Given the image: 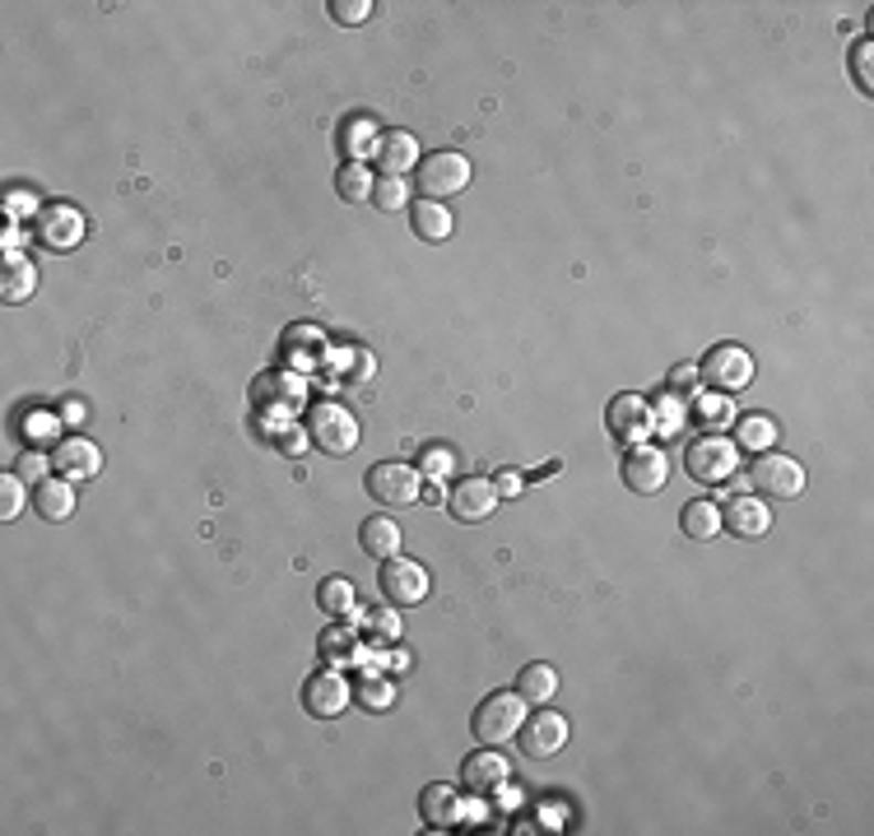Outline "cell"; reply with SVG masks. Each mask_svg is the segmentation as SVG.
<instances>
[{
    "label": "cell",
    "instance_id": "obj_6",
    "mask_svg": "<svg viewBox=\"0 0 874 836\" xmlns=\"http://www.w3.org/2000/svg\"><path fill=\"white\" fill-rule=\"evenodd\" d=\"M377 585H382L387 604L414 609V604L429 600V568H423V562H414V558H406V553H396V558L382 562V572H377Z\"/></svg>",
    "mask_w": 874,
    "mask_h": 836
},
{
    "label": "cell",
    "instance_id": "obj_35",
    "mask_svg": "<svg viewBox=\"0 0 874 836\" xmlns=\"http://www.w3.org/2000/svg\"><path fill=\"white\" fill-rule=\"evenodd\" d=\"M698 363H675L670 368V395H680V400H693L698 395Z\"/></svg>",
    "mask_w": 874,
    "mask_h": 836
},
{
    "label": "cell",
    "instance_id": "obj_21",
    "mask_svg": "<svg viewBox=\"0 0 874 836\" xmlns=\"http://www.w3.org/2000/svg\"><path fill=\"white\" fill-rule=\"evenodd\" d=\"M38 237L48 242L52 252H65V246H75L84 237V219L75 210H65V205H52L48 214L38 219Z\"/></svg>",
    "mask_w": 874,
    "mask_h": 836
},
{
    "label": "cell",
    "instance_id": "obj_41",
    "mask_svg": "<svg viewBox=\"0 0 874 836\" xmlns=\"http://www.w3.org/2000/svg\"><path fill=\"white\" fill-rule=\"evenodd\" d=\"M493 488H498V497H522V488H526V479L517 469H503L498 479H493Z\"/></svg>",
    "mask_w": 874,
    "mask_h": 836
},
{
    "label": "cell",
    "instance_id": "obj_28",
    "mask_svg": "<svg viewBox=\"0 0 874 836\" xmlns=\"http://www.w3.org/2000/svg\"><path fill=\"white\" fill-rule=\"evenodd\" d=\"M317 604H322V614H330V618H349L354 614V585L345 576H326L317 585Z\"/></svg>",
    "mask_w": 874,
    "mask_h": 836
},
{
    "label": "cell",
    "instance_id": "obj_8",
    "mask_svg": "<svg viewBox=\"0 0 874 836\" xmlns=\"http://www.w3.org/2000/svg\"><path fill=\"white\" fill-rule=\"evenodd\" d=\"M354 702V688H349V679L335 665H326V669H317L312 679L303 684V711L312 716V720H335V716H345V707Z\"/></svg>",
    "mask_w": 874,
    "mask_h": 836
},
{
    "label": "cell",
    "instance_id": "obj_7",
    "mask_svg": "<svg viewBox=\"0 0 874 836\" xmlns=\"http://www.w3.org/2000/svg\"><path fill=\"white\" fill-rule=\"evenodd\" d=\"M364 488H368L372 502H382V507H410V502H419V493H423L419 469L414 465H400V461L372 465Z\"/></svg>",
    "mask_w": 874,
    "mask_h": 836
},
{
    "label": "cell",
    "instance_id": "obj_16",
    "mask_svg": "<svg viewBox=\"0 0 874 836\" xmlns=\"http://www.w3.org/2000/svg\"><path fill=\"white\" fill-rule=\"evenodd\" d=\"M29 502H33V511H38L48 526H61V521H71V511H75V488H71V479L52 474V479H38V488H33Z\"/></svg>",
    "mask_w": 874,
    "mask_h": 836
},
{
    "label": "cell",
    "instance_id": "obj_24",
    "mask_svg": "<svg viewBox=\"0 0 874 836\" xmlns=\"http://www.w3.org/2000/svg\"><path fill=\"white\" fill-rule=\"evenodd\" d=\"M410 229L423 242H446V237H452V214H446L442 200H414V205H410Z\"/></svg>",
    "mask_w": 874,
    "mask_h": 836
},
{
    "label": "cell",
    "instance_id": "obj_33",
    "mask_svg": "<svg viewBox=\"0 0 874 836\" xmlns=\"http://www.w3.org/2000/svg\"><path fill=\"white\" fill-rule=\"evenodd\" d=\"M354 697H358V707H364V711H387L396 702V684L391 679H364Z\"/></svg>",
    "mask_w": 874,
    "mask_h": 836
},
{
    "label": "cell",
    "instance_id": "obj_43",
    "mask_svg": "<svg viewBox=\"0 0 874 836\" xmlns=\"http://www.w3.org/2000/svg\"><path fill=\"white\" fill-rule=\"evenodd\" d=\"M61 419H65V423H84V404H80V400L61 404Z\"/></svg>",
    "mask_w": 874,
    "mask_h": 836
},
{
    "label": "cell",
    "instance_id": "obj_20",
    "mask_svg": "<svg viewBox=\"0 0 874 836\" xmlns=\"http://www.w3.org/2000/svg\"><path fill=\"white\" fill-rule=\"evenodd\" d=\"M735 451H749V456H764L777 446V419L772 414H735Z\"/></svg>",
    "mask_w": 874,
    "mask_h": 836
},
{
    "label": "cell",
    "instance_id": "obj_36",
    "mask_svg": "<svg viewBox=\"0 0 874 836\" xmlns=\"http://www.w3.org/2000/svg\"><path fill=\"white\" fill-rule=\"evenodd\" d=\"M335 24H368L372 19V0H330Z\"/></svg>",
    "mask_w": 874,
    "mask_h": 836
},
{
    "label": "cell",
    "instance_id": "obj_37",
    "mask_svg": "<svg viewBox=\"0 0 874 836\" xmlns=\"http://www.w3.org/2000/svg\"><path fill=\"white\" fill-rule=\"evenodd\" d=\"M368 627L377 632V642H400V609H377V614H368Z\"/></svg>",
    "mask_w": 874,
    "mask_h": 836
},
{
    "label": "cell",
    "instance_id": "obj_2",
    "mask_svg": "<svg viewBox=\"0 0 874 836\" xmlns=\"http://www.w3.org/2000/svg\"><path fill=\"white\" fill-rule=\"evenodd\" d=\"M470 177H475V168H470V158L456 154V149H438L429 158H419V168H414V182H419L423 200L461 195L470 187Z\"/></svg>",
    "mask_w": 874,
    "mask_h": 836
},
{
    "label": "cell",
    "instance_id": "obj_23",
    "mask_svg": "<svg viewBox=\"0 0 874 836\" xmlns=\"http://www.w3.org/2000/svg\"><path fill=\"white\" fill-rule=\"evenodd\" d=\"M517 692H522V702H526V707H549V702H554V692H558V669H554V665H545V660L526 665V669L517 674Z\"/></svg>",
    "mask_w": 874,
    "mask_h": 836
},
{
    "label": "cell",
    "instance_id": "obj_29",
    "mask_svg": "<svg viewBox=\"0 0 874 836\" xmlns=\"http://www.w3.org/2000/svg\"><path fill=\"white\" fill-rule=\"evenodd\" d=\"M684 419H688V400H680V395L665 391L652 404V433H661V437H675L680 427H684Z\"/></svg>",
    "mask_w": 874,
    "mask_h": 836
},
{
    "label": "cell",
    "instance_id": "obj_1",
    "mask_svg": "<svg viewBox=\"0 0 874 836\" xmlns=\"http://www.w3.org/2000/svg\"><path fill=\"white\" fill-rule=\"evenodd\" d=\"M522 720H526V702H522V692H488L484 702L475 707V716H470V730H475V739L480 743H488V749H498V743H507V739H517V730H522Z\"/></svg>",
    "mask_w": 874,
    "mask_h": 836
},
{
    "label": "cell",
    "instance_id": "obj_15",
    "mask_svg": "<svg viewBox=\"0 0 874 836\" xmlns=\"http://www.w3.org/2000/svg\"><path fill=\"white\" fill-rule=\"evenodd\" d=\"M507 776H512L507 758H503V753H493L488 743H484V753H470V758L461 762V785H465V790H475V795H488V790H503V785H507Z\"/></svg>",
    "mask_w": 874,
    "mask_h": 836
},
{
    "label": "cell",
    "instance_id": "obj_4",
    "mask_svg": "<svg viewBox=\"0 0 874 836\" xmlns=\"http://www.w3.org/2000/svg\"><path fill=\"white\" fill-rule=\"evenodd\" d=\"M568 739H572V726H568V716H558L554 707L526 711L522 730H517V743H522V753H526V758H535V762H545V758H554V753H564V749H568Z\"/></svg>",
    "mask_w": 874,
    "mask_h": 836
},
{
    "label": "cell",
    "instance_id": "obj_31",
    "mask_svg": "<svg viewBox=\"0 0 874 836\" xmlns=\"http://www.w3.org/2000/svg\"><path fill=\"white\" fill-rule=\"evenodd\" d=\"M698 400V423L707 427V433H722V427H730L735 423V404H730V395H693Z\"/></svg>",
    "mask_w": 874,
    "mask_h": 836
},
{
    "label": "cell",
    "instance_id": "obj_19",
    "mask_svg": "<svg viewBox=\"0 0 874 836\" xmlns=\"http://www.w3.org/2000/svg\"><path fill=\"white\" fill-rule=\"evenodd\" d=\"M377 163H382V172L391 177H406L410 168H419V140L410 130H387L382 140H377Z\"/></svg>",
    "mask_w": 874,
    "mask_h": 836
},
{
    "label": "cell",
    "instance_id": "obj_17",
    "mask_svg": "<svg viewBox=\"0 0 874 836\" xmlns=\"http://www.w3.org/2000/svg\"><path fill=\"white\" fill-rule=\"evenodd\" d=\"M52 465H56V474L61 479H94V474L103 469V456H98V446L94 442H84V437H71V442H61L56 451H52Z\"/></svg>",
    "mask_w": 874,
    "mask_h": 836
},
{
    "label": "cell",
    "instance_id": "obj_26",
    "mask_svg": "<svg viewBox=\"0 0 874 836\" xmlns=\"http://www.w3.org/2000/svg\"><path fill=\"white\" fill-rule=\"evenodd\" d=\"M680 526L688 539H716L722 535V507L707 502V497H693V502L680 511Z\"/></svg>",
    "mask_w": 874,
    "mask_h": 836
},
{
    "label": "cell",
    "instance_id": "obj_32",
    "mask_svg": "<svg viewBox=\"0 0 874 836\" xmlns=\"http://www.w3.org/2000/svg\"><path fill=\"white\" fill-rule=\"evenodd\" d=\"M29 488H24V479H19V474H6V479H0V521H14L19 511H24V502H29Z\"/></svg>",
    "mask_w": 874,
    "mask_h": 836
},
{
    "label": "cell",
    "instance_id": "obj_27",
    "mask_svg": "<svg viewBox=\"0 0 874 836\" xmlns=\"http://www.w3.org/2000/svg\"><path fill=\"white\" fill-rule=\"evenodd\" d=\"M33 288H38V269H33V261L10 256V265H6V284H0V298H6V303H24Z\"/></svg>",
    "mask_w": 874,
    "mask_h": 836
},
{
    "label": "cell",
    "instance_id": "obj_11",
    "mask_svg": "<svg viewBox=\"0 0 874 836\" xmlns=\"http://www.w3.org/2000/svg\"><path fill=\"white\" fill-rule=\"evenodd\" d=\"M604 427H610L614 442L638 446V442L652 437V404L633 391H623V395L610 400V410H604Z\"/></svg>",
    "mask_w": 874,
    "mask_h": 836
},
{
    "label": "cell",
    "instance_id": "obj_38",
    "mask_svg": "<svg viewBox=\"0 0 874 836\" xmlns=\"http://www.w3.org/2000/svg\"><path fill=\"white\" fill-rule=\"evenodd\" d=\"M870 56H874V42H870V38H861L856 47H851V71H856V84L865 88V94L874 88V75H870Z\"/></svg>",
    "mask_w": 874,
    "mask_h": 836
},
{
    "label": "cell",
    "instance_id": "obj_25",
    "mask_svg": "<svg viewBox=\"0 0 874 836\" xmlns=\"http://www.w3.org/2000/svg\"><path fill=\"white\" fill-rule=\"evenodd\" d=\"M372 187H377V177L368 163H358V158H349V163H340V172H335V191H340V200H349V205L372 200Z\"/></svg>",
    "mask_w": 874,
    "mask_h": 836
},
{
    "label": "cell",
    "instance_id": "obj_42",
    "mask_svg": "<svg viewBox=\"0 0 874 836\" xmlns=\"http://www.w3.org/2000/svg\"><path fill=\"white\" fill-rule=\"evenodd\" d=\"M48 461H52V456H38V451H24V456H19V479H38V474L48 469Z\"/></svg>",
    "mask_w": 874,
    "mask_h": 836
},
{
    "label": "cell",
    "instance_id": "obj_9",
    "mask_svg": "<svg viewBox=\"0 0 874 836\" xmlns=\"http://www.w3.org/2000/svg\"><path fill=\"white\" fill-rule=\"evenodd\" d=\"M684 469H688V474H693V479H698V484H726V479H735V469H739L735 442L716 437V433L698 437V442L688 446V456H684Z\"/></svg>",
    "mask_w": 874,
    "mask_h": 836
},
{
    "label": "cell",
    "instance_id": "obj_40",
    "mask_svg": "<svg viewBox=\"0 0 874 836\" xmlns=\"http://www.w3.org/2000/svg\"><path fill=\"white\" fill-rule=\"evenodd\" d=\"M349 650H354V642H349L345 627L322 632V655H330V660H349Z\"/></svg>",
    "mask_w": 874,
    "mask_h": 836
},
{
    "label": "cell",
    "instance_id": "obj_3",
    "mask_svg": "<svg viewBox=\"0 0 874 836\" xmlns=\"http://www.w3.org/2000/svg\"><path fill=\"white\" fill-rule=\"evenodd\" d=\"M698 377H703V387H712L716 395H739L754 381V358H749V349H739V345H712L703 353V363H698Z\"/></svg>",
    "mask_w": 874,
    "mask_h": 836
},
{
    "label": "cell",
    "instance_id": "obj_14",
    "mask_svg": "<svg viewBox=\"0 0 874 836\" xmlns=\"http://www.w3.org/2000/svg\"><path fill=\"white\" fill-rule=\"evenodd\" d=\"M722 530L735 539H764L772 530V511L764 497H730L722 511Z\"/></svg>",
    "mask_w": 874,
    "mask_h": 836
},
{
    "label": "cell",
    "instance_id": "obj_39",
    "mask_svg": "<svg viewBox=\"0 0 874 836\" xmlns=\"http://www.w3.org/2000/svg\"><path fill=\"white\" fill-rule=\"evenodd\" d=\"M56 414H48V410H33V414H24V437L29 442H48L52 433H56Z\"/></svg>",
    "mask_w": 874,
    "mask_h": 836
},
{
    "label": "cell",
    "instance_id": "obj_5",
    "mask_svg": "<svg viewBox=\"0 0 874 836\" xmlns=\"http://www.w3.org/2000/svg\"><path fill=\"white\" fill-rule=\"evenodd\" d=\"M307 437L312 446H322L326 456H349L358 446V419L345 410V404H317V410L307 414Z\"/></svg>",
    "mask_w": 874,
    "mask_h": 836
},
{
    "label": "cell",
    "instance_id": "obj_34",
    "mask_svg": "<svg viewBox=\"0 0 874 836\" xmlns=\"http://www.w3.org/2000/svg\"><path fill=\"white\" fill-rule=\"evenodd\" d=\"M452 465H456V451L452 446H423V456H419V474H429V479L438 484V479H446L452 474Z\"/></svg>",
    "mask_w": 874,
    "mask_h": 836
},
{
    "label": "cell",
    "instance_id": "obj_13",
    "mask_svg": "<svg viewBox=\"0 0 874 836\" xmlns=\"http://www.w3.org/2000/svg\"><path fill=\"white\" fill-rule=\"evenodd\" d=\"M493 507H498V488H493V479H461L452 493H446V511H452L461 526L488 521Z\"/></svg>",
    "mask_w": 874,
    "mask_h": 836
},
{
    "label": "cell",
    "instance_id": "obj_18",
    "mask_svg": "<svg viewBox=\"0 0 874 836\" xmlns=\"http://www.w3.org/2000/svg\"><path fill=\"white\" fill-rule=\"evenodd\" d=\"M419 818H423V827H433V832L456 827V823H461V795H456L452 785H442V781L423 785V795H419Z\"/></svg>",
    "mask_w": 874,
    "mask_h": 836
},
{
    "label": "cell",
    "instance_id": "obj_12",
    "mask_svg": "<svg viewBox=\"0 0 874 836\" xmlns=\"http://www.w3.org/2000/svg\"><path fill=\"white\" fill-rule=\"evenodd\" d=\"M665 479H670V461H665V451H661V446L638 442V446L623 451V484H629L633 493L652 497V493H661V488H665Z\"/></svg>",
    "mask_w": 874,
    "mask_h": 836
},
{
    "label": "cell",
    "instance_id": "obj_22",
    "mask_svg": "<svg viewBox=\"0 0 874 836\" xmlns=\"http://www.w3.org/2000/svg\"><path fill=\"white\" fill-rule=\"evenodd\" d=\"M358 544H364V553H368V558L387 562V558H396V553H400V526L391 521V516H368L364 530H358Z\"/></svg>",
    "mask_w": 874,
    "mask_h": 836
},
{
    "label": "cell",
    "instance_id": "obj_30",
    "mask_svg": "<svg viewBox=\"0 0 874 836\" xmlns=\"http://www.w3.org/2000/svg\"><path fill=\"white\" fill-rule=\"evenodd\" d=\"M372 205H377V210H387V214L414 205V200H410V187H406V177H391V172L377 177V187H372Z\"/></svg>",
    "mask_w": 874,
    "mask_h": 836
},
{
    "label": "cell",
    "instance_id": "obj_10",
    "mask_svg": "<svg viewBox=\"0 0 874 836\" xmlns=\"http://www.w3.org/2000/svg\"><path fill=\"white\" fill-rule=\"evenodd\" d=\"M749 484L754 493H772V497H800L804 493V465L781 451H764L749 465Z\"/></svg>",
    "mask_w": 874,
    "mask_h": 836
}]
</instances>
